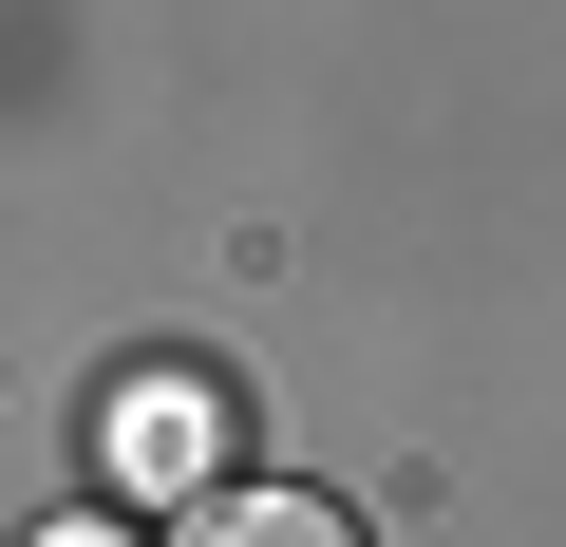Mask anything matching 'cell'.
<instances>
[{"label": "cell", "mask_w": 566, "mask_h": 547, "mask_svg": "<svg viewBox=\"0 0 566 547\" xmlns=\"http://www.w3.org/2000/svg\"><path fill=\"white\" fill-rule=\"evenodd\" d=\"M170 547H359V509H322V491H189Z\"/></svg>", "instance_id": "6da1fadb"}, {"label": "cell", "mask_w": 566, "mask_h": 547, "mask_svg": "<svg viewBox=\"0 0 566 547\" xmlns=\"http://www.w3.org/2000/svg\"><path fill=\"white\" fill-rule=\"evenodd\" d=\"M114 472H133V491H227V472H208V397H189V378H151V397L114 415Z\"/></svg>", "instance_id": "7a4b0ae2"}, {"label": "cell", "mask_w": 566, "mask_h": 547, "mask_svg": "<svg viewBox=\"0 0 566 547\" xmlns=\"http://www.w3.org/2000/svg\"><path fill=\"white\" fill-rule=\"evenodd\" d=\"M39 547H133V528H114V509H76V528H39Z\"/></svg>", "instance_id": "3957f363"}]
</instances>
